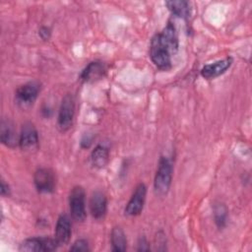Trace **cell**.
<instances>
[{
    "instance_id": "obj_1",
    "label": "cell",
    "mask_w": 252,
    "mask_h": 252,
    "mask_svg": "<svg viewBox=\"0 0 252 252\" xmlns=\"http://www.w3.org/2000/svg\"><path fill=\"white\" fill-rule=\"evenodd\" d=\"M150 57L153 63L161 70H167L171 66L170 51L162 41L159 33L155 34L151 40Z\"/></svg>"
},
{
    "instance_id": "obj_2",
    "label": "cell",
    "mask_w": 252,
    "mask_h": 252,
    "mask_svg": "<svg viewBox=\"0 0 252 252\" xmlns=\"http://www.w3.org/2000/svg\"><path fill=\"white\" fill-rule=\"evenodd\" d=\"M171 178L172 166L170 160L165 157H161L158 160V165L154 180V188L158 195L162 196L168 192L171 184Z\"/></svg>"
},
{
    "instance_id": "obj_3",
    "label": "cell",
    "mask_w": 252,
    "mask_h": 252,
    "mask_svg": "<svg viewBox=\"0 0 252 252\" xmlns=\"http://www.w3.org/2000/svg\"><path fill=\"white\" fill-rule=\"evenodd\" d=\"M40 91V85L36 81L28 82L20 86L15 93L16 103L21 108H29L35 101Z\"/></svg>"
},
{
    "instance_id": "obj_4",
    "label": "cell",
    "mask_w": 252,
    "mask_h": 252,
    "mask_svg": "<svg viewBox=\"0 0 252 252\" xmlns=\"http://www.w3.org/2000/svg\"><path fill=\"white\" fill-rule=\"evenodd\" d=\"M69 208L70 213L76 221H84L86 214L85 206V190L82 186H74L69 194Z\"/></svg>"
},
{
    "instance_id": "obj_5",
    "label": "cell",
    "mask_w": 252,
    "mask_h": 252,
    "mask_svg": "<svg viewBox=\"0 0 252 252\" xmlns=\"http://www.w3.org/2000/svg\"><path fill=\"white\" fill-rule=\"evenodd\" d=\"M75 115V101L73 96L70 94H67L61 101L58 117H57V125L60 131L65 132L68 131L73 124Z\"/></svg>"
},
{
    "instance_id": "obj_6",
    "label": "cell",
    "mask_w": 252,
    "mask_h": 252,
    "mask_svg": "<svg viewBox=\"0 0 252 252\" xmlns=\"http://www.w3.org/2000/svg\"><path fill=\"white\" fill-rule=\"evenodd\" d=\"M59 243L55 238L50 237H32L24 240L19 247L20 251L24 252H48L58 248Z\"/></svg>"
},
{
    "instance_id": "obj_7",
    "label": "cell",
    "mask_w": 252,
    "mask_h": 252,
    "mask_svg": "<svg viewBox=\"0 0 252 252\" xmlns=\"http://www.w3.org/2000/svg\"><path fill=\"white\" fill-rule=\"evenodd\" d=\"M33 183L38 192L52 193L56 187V177L50 168L40 167L33 174Z\"/></svg>"
},
{
    "instance_id": "obj_8",
    "label": "cell",
    "mask_w": 252,
    "mask_h": 252,
    "mask_svg": "<svg viewBox=\"0 0 252 252\" xmlns=\"http://www.w3.org/2000/svg\"><path fill=\"white\" fill-rule=\"evenodd\" d=\"M19 146L23 151L31 152L38 146V134L34 125L27 122L23 125L19 134Z\"/></svg>"
},
{
    "instance_id": "obj_9",
    "label": "cell",
    "mask_w": 252,
    "mask_h": 252,
    "mask_svg": "<svg viewBox=\"0 0 252 252\" xmlns=\"http://www.w3.org/2000/svg\"><path fill=\"white\" fill-rule=\"evenodd\" d=\"M146 195H147L146 185L144 183H139L135 187L134 192L125 207V214L131 217L139 215L144 208Z\"/></svg>"
},
{
    "instance_id": "obj_10",
    "label": "cell",
    "mask_w": 252,
    "mask_h": 252,
    "mask_svg": "<svg viewBox=\"0 0 252 252\" xmlns=\"http://www.w3.org/2000/svg\"><path fill=\"white\" fill-rule=\"evenodd\" d=\"M90 212L95 220H101L107 210V200L101 191H94L90 199Z\"/></svg>"
},
{
    "instance_id": "obj_11",
    "label": "cell",
    "mask_w": 252,
    "mask_h": 252,
    "mask_svg": "<svg viewBox=\"0 0 252 252\" xmlns=\"http://www.w3.org/2000/svg\"><path fill=\"white\" fill-rule=\"evenodd\" d=\"M232 64V58L226 57L224 59L216 61L214 63H210L205 65L201 69V75L205 79H214L223 74Z\"/></svg>"
},
{
    "instance_id": "obj_12",
    "label": "cell",
    "mask_w": 252,
    "mask_h": 252,
    "mask_svg": "<svg viewBox=\"0 0 252 252\" xmlns=\"http://www.w3.org/2000/svg\"><path fill=\"white\" fill-rule=\"evenodd\" d=\"M106 72L104 63L100 61H93L82 71L80 79L84 82H94L101 79Z\"/></svg>"
},
{
    "instance_id": "obj_13",
    "label": "cell",
    "mask_w": 252,
    "mask_h": 252,
    "mask_svg": "<svg viewBox=\"0 0 252 252\" xmlns=\"http://www.w3.org/2000/svg\"><path fill=\"white\" fill-rule=\"evenodd\" d=\"M71 222L70 219L66 215H61L56 222L55 226V239L59 243V245L66 244L70 240L71 237Z\"/></svg>"
},
{
    "instance_id": "obj_14",
    "label": "cell",
    "mask_w": 252,
    "mask_h": 252,
    "mask_svg": "<svg viewBox=\"0 0 252 252\" xmlns=\"http://www.w3.org/2000/svg\"><path fill=\"white\" fill-rule=\"evenodd\" d=\"M0 140L2 144L9 148L19 145V135H17L13 124L9 120H2L0 124Z\"/></svg>"
},
{
    "instance_id": "obj_15",
    "label": "cell",
    "mask_w": 252,
    "mask_h": 252,
    "mask_svg": "<svg viewBox=\"0 0 252 252\" xmlns=\"http://www.w3.org/2000/svg\"><path fill=\"white\" fill-rule=\"evenodd\" d=\"M162 41L169 49L170 53H174L178 48V38L174 26L171 23H168L163 31L159 33Z\"/></svg>"
},
{
    "instance_id": "obj_16",
    "label": "cell",
    "mask_w": 252,
    "mask_h": 252,
    "mask_svg": "<svg viewBox=\"0 0 252 252\" xmlns=\"http://www.w3.org/2000/svg\"><path fill=\"white\" fill-rule=\"evenodd\" d=\"M165 5L167 6L168 10L173 15H175L179 18L186 19L190 16L191 8H190V3L187 2V1L171 0V1H166Z\"/></svg>"
},
{
    "instance_id": "obj_17",
    "label": "cell",
    "mask_w": 252,
    "mask_h": 252,
    "mask_svg": "<svg viewBox=\"0 0 252 252\" xmlns=\"http://www.w3.org/2000/svg\"><path fill=\"white\" fill-rule=\"evenodd\" d=\"M109 160V152L107 148L97 145L91 153V161L94 167L102 168Z\"/></svg>"
},
{
    "instance_id": "obj_18",
    "label": "cell",
    "mask_w": 252,
    "mask_h": 252,
    "mask_svg": "<svg viewBox=\"0 0 252 252\" xmlns=\"http://www.w3.org/2000/svg\"><path fill=\"white\" fill-rule=\"evenodd\" d=\"M110 241L112 250L115 252L125 251L127 248V239L124 231L121 227L115 226L112 228L110 233Z\"/></svg>"
},
{
    "instance_id": "obj_19",
    "label": "cell",
    "mask_w": 252,
    "mask_h": 252,
    "mask_svg": "<svg viewBox=\"0 0 252 252\" xmlns=\"http://www.w3.org/2000/svg\"><path fill=\"white\" fill-rule=\"evenodd\" d=\"M214 218H215V222L219 228H222L226 224L227 210L223 204H221V203L215 204Z\"/></svg>"
},
{
    "instance_id": "obj_20",
    "label": "cell",
    "mask_w": 252,
    "mask_h": 252,
    "mask_svg": "<svg viewBox=\"0 0 252 252\" xmlns=\"http://www.w3.org/2000/svg\"><path fill=\"white\" fill-rule=\"evenodd\" d=\"M71 251H89V243L86 239H77L70 247Z\"/></svg>"
},
{
    "instance_id": "obj_21",
    "label": "cell",
    "mask_w": 252,
    "mask_h": 252,
    "mask_svg": "<svg viewBox=\"0 0 252 252\" xmlns=\"http://www.w3.org/2000/svg\"><path fill=\"white\" fill-rule=\"evenodd\" d=\"M38 34H39V36H40L41 39H43V40H48L49 37H50V35H51V31H50V29H49L48 27L43 26V27H41V28L39 29Z\"/></svg>"
},
{
    "instance_id": "obj_22",
    "label": "cell",
    "mask_w": 252,
    "mask_h": 252,
    "mask_svg": "<svg viewBox=\"0 0 252 252\" xmlns=\"http://www.w3.org/2000/svg\"><path fill=\"white\" fill-rule=\"evenodd\" d=\"M137 250L139 251H148L150 250V247H149V244L147 242V240L143 237V238H140L139 242H138V248Z\"/></svg>"
},
{
    "instance_id": "obj_23",
    "label": "cell",
    "mask_w": 252,
    "mask_h": 252,
    "mask_svg": "<svg viewBox=\"0 0 252 252\" xmlns=\"http://www.w3.org/2000/svg\"><path fill=\"white\" fill-rule=\"evenodd\" d=\"M0 192L2 196H9L10 195V187L8 184L5 183L4 180H1V186H0Z\"/></svg>"
}]
</instances>
